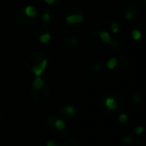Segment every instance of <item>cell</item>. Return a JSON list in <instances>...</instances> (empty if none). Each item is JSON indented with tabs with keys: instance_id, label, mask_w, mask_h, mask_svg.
Returning <instances> with one entry per match:
<instances>
[{
	"instance_id": "cell-1",
	"label": "cell",
	"mask_w": 146,
	"mask_h": 146,
	"mask_svg": "<svg viewBox=\"0 0 146 146\" xmlns=\"http://www.w3.org/2000/svg\"><path fill=\"white\" fill-rule=\"evenodd\" d=\"M47 65H48L47 60L46 59H41L38 62H37L36 64L33 65V67L32 68V71L36 77H40L42 73L45 70Z\"/></svg>"
},
{
	"instance_id": "cell-2",
	"label": "cell",
	"mask_w": 146,
	"mask_h": 146,
	"mask_svg": "<svg viewBox=\"0 0 146 146\" xmlns=\"http://www.w3.org/2000/svg\"><path fill=\"white\" fill-rule=\"evenodd\" d=\"M104 105L109 110H111V111H117L119 109L118 101L116 100L115 98L112 96H110L104 99Z\"/></svg>"
},
{
	"instance_id": "cell-3",
	"label": "cell",
	"mask_w": 146,
	"mask_h": 146,
	"mask_svg": "<svg viewBox=\"0 0 146 146\" xmlns=\"http://www.w3.org/2000/svg\"><path fill=\"white\" fill-rule=\"evenodd\" d=\"M60 111H61V113H62L66 116L71 117V118L75 117L76 115H77L76 109L74 106H72V105H63V106L61 107Z\"/></svg>"
},
{
	"instance_id": "cell-4",
	"label": "cell",
	"mask_w": 146,
	"mask_h": 146,
	"mask_svg": "<svg viewBox=\"0 0 146 146\" xmlns=\"http://www.w3.org/2000/svg\"><path fill=\"white\" fill-rule=\"evenodd\" d=\"M84 16L82 15H69L65 18V21L68 24H77L82 22Z\"/></svg>"
},
{
	"instance_id": "cell-5",
	"label": "cell",
	"mask_w": 146,
	"mask_h": 146,
	"mask_svg": "<svg viewBox=\"0 0 146 146\" xmlns=\"http://www.w3.org/2000/svg\"><path fill=\"white\" fill-rule=\"evenodd\" d=\"M44 86V80L40 77H36L32 84V88L33 90H40Z\"/></svg>"
},
{
	"instance_id": "cell-6",
	"label": "cell",
	"mask_w": 146,
	"mask_h": 146,
	"mask_svg": "<svg viewBox=\"0 0 146 146\" xmlns=\"http://www.w3.org/2000/svg\"><path fill=\"white\" fill-rule=\"evenodd\" d=\"M24 12H25V15L28 17H34L36 15H37V10L36 9L32 6V5H28L24 9Z\"/></svg>"
},
{
	"instance_id": "cell-7",
	"label": "cell",
	"mask_w": 146,
	"mask_h": 146,
	"mask_svg": "<svg viewBox=\"0 0 146 146\" xmlns=\"http://www.w3.org/2000/svg\"><path fill=\"white\" fill-rule=\"evenodd\" d=\"M99 37H100V38H101L104 43H110L111 37H110V34L108 32H106V31H102V32H100Z\"/></svg>"
},
{
	"instance_id": "cell-8",
	"label": "cell",
	"mask_w": 146,
	"mask_h": 146,
	"mask_svg": "<svg viewBox=\"0 0 146 146\" xmlns=\"http://www.w3.org/2000/svg\"><path fill=\"white\" fill-rule=\"evenodd\" d=\"M117 59L115 57H111L108 62H107V67L109 69H114L115 68V66L117 65Z\"/></svg>"
},
{
	"instance_id": "cell-9",
	"label": "cell",
	"mask_w": 146,
	"mask_h": 146,
	"mask_svg": "<svg viewBox=\"0 0 146 146\" xmlns=\"http://www.w3.org/2000/svg\"><path fill=\"white\" fill-rule=\"evenodd\" d=\"M50 34L48 33H43L40 35L39 37V41L42 43V44H47L50 40Z\"/></svg>"
},
{
	"instance_id": "cell-10",
	"label": "cell",
	"mask_w": 146,
	"mask_h": 146,
	"mask_svg": "<svg viewBox=\"0 0 146 146\" xmlns=\"http://www.w3.org/2000/svg\"><path fill=\"white\" fill-rule=\"evenodd\" d=\"M132 37L134 40H139L142 38V33L139 29H133L132 31Z\"/></svg>"
},
{
	"instance_id": "cell-11",
	"label": "cell",
	"mask_w": 146,
	"mask_h": 146,
	"mask_svg": "<svg viewBox=\"0 0 146 146\" xmlns=\"http://www.w3.org/2000/svg\"><path fill=\"white\" fill-rule=\"evenodd\" d=\"M62 146H80V145H79L77 140H75V139H69V140L66 141Z\"/></svg>"
},
{
	"instance_id": "cell-12",
	"label": "cell",
	"mask_w": 146,
	"mask_h": 146,
	"mask_svg": "<svg viewBox=\"0 0 146 146\" xmlns=\"http://www.w3.org/2000/svg\"><path fill=\"white\" fill-rule=\"evenodd\" d=\"M133 138L131 137V136H126L122 139V143L124 145H131L133 143Z\"/></svg>"
},
{
	"instance_id": "cell-13",
	"label": "cell",
	"mask_w": 146,
	"mask_h": 146,
	"mask_svg": "<svg viewBox=\"0 0 146 146\" xmlns=\"http://www.w3.org/2000/svg\"><path fill=\"white\" fill-rule=\"evenodd\" d=\"M110 27H110V28H111V31H112L114 33H116L119 32V26H118L117 22H115V21L112 22L111 25H110Z\"/></svg>"
},
{
	"instance_id": "cell-14",
	"label": "cell",
	"mask_w": 146,
	"mask_h": 146,
	"mask_svg": "<svg viewBox=\"0 0 146 146\" xmlns=\"http://www.w3.org/2000/svg\"><path fill=\"white\" fill-rule=\"evenodd\" d=\"M140 101H141V96H140V94L138 93V92H135L134 95L133 96V102L134 104H139Z\"/></svg>"
},
{
	"instance_id": "cell-15",
	"label": "cell",
	"mask_w": 146,
	"mask_h": 146,
	"mask_svg": "<svg viewBox=\"0 0 146 146\" xmlns=\"http://www.w3.org/2000/svg\"><path fill=\"white\" fill-rule=\"evenodd\" d=\"M118 121L119 122L121 123H125L127 121V115L126 114H121L119 116H118Z\"/></svg>"
},
{
	"instance_id": "cell-16",
	"label": "cell",
	"mask_w": 146,
	"mask_h": 146,
	"mask_svg": "<svg viewBox=\"0 0 146 146\" xmlns=\"http://www.w3.org/2000/svg\"><path fill=\"white\" fill-rule=\"evenodd\" d=\"M125 17H126L127 20H133V19H134V17H135V13H134L133 11H128V12L126 13Z\"/></svg>"
},
{
	"instance_id": "cell-17",
	"label": "cell",
	"mask_w": 146,
	"mask_h": 146,
	"mask_svg": "<svg viewBox=\"0 0 146 146\" xmlns=\"http://www.w3.org/2000/svg\"><path fill=\"white\" fill-rule=\"evenodd\" d=\"M144 131H145V129H144V127H143L142 126H138V127H136L134 128V133H135L136 134H138V135L142 134V133H144Z\"/></svg>"
},
{
	"instance_id": "cell-18",
	"label": "cell",
	"mask_w": 146,
	"mask_h": 146,
	"mask_svg": "<svg viewBox=\"0 0 146 146\" xmlns=\"http://www.w3.org/2000/svg\"><path fill=\"white\" fill-rule=\"evenodd\" d=\"M42 19H43V21H44V22L50 21V14H49V13H44V14H43Z\"/></svg>"
},
{
	"instance_id": "cell-19",
	"label": "cell",
	"mask_w": 146,
	"mask_h": 146,
	"mask_svg": "<svg viewBox=\"0 0 146 146\" xmlns=\"http://www.w3.org/2000/svg\"><path fill=\"white\" fill-rule=\"evenodd\" d=\"M56 145H57L56 142H55L53 140H49L46 144V146H56Z\"/></svg>"
},
{
	"instance_id": "cell-20",
	"label": "cell",
	"mask_w": 146,
	"mask_h": 146,
	"mask_svg": "<svg viewBox=\"0 0 146 146\" xmlns=\"http://www.w3.org/2000/svg\"><path fill=\"white\" fill-rule=\"evenodd\" d=\"M44 1H45L48 4H52L56 0H44Z\"/></svg>"
},
{
	"instance_id": "cell-21",
	"label": "cell",
	"mask_w": 146,
	"mask_h": 146,
	"mask_svg": "<svg viewBox=\"0 0 146 146\" xmlns=\"http://www.w3.org/2000/svg\"><path fill=\"white\" fill-rule=\"evenodd\" d=\"M1 115H2V112L0 111V116H1Z\"/></svg>"
},
{
	"instance_id": "cell-22",
	"label": "cell",
	"mask_w": 146,
	"mask_h": 146,
	"mask_svg": "<svg viewBox=\"0 0 146 146\" xmlns=\"http://www.w3.org/2000/svg\"><path fill=\"white\" fill-rule=\"evenodd\" d=\"M56 146H60V145H58V144H57V145H56Z\"/></svg>"
}]
</instances>
